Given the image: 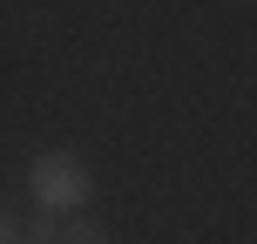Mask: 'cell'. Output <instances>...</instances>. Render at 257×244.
Listing matches in <instances>:
<instances>
[{
	"mask_svg": "<svg viewBox=\"0 0 257 244\" xmlns=\"http://www.w3.org/2000/svg\"><path fill=\"white\" fill-rule=\"evenodd\" d=\"M54 237H61V217H41L34 210V217L21 224V244H54Z\"/></svg>",
	"mask_w": 257,
	"mask_h": 244,
	"instance_id": "cell-3",
	"label": "cell"
},
{
	"mask_svg": "<svg viewBox=\"0 0 257 244\" xmlns=\"http://www.w3.org/2000/svg\"><path fill=\"white\" fill-rule=\"evenodd\" d=\"M54 244H115V237H108V224H95L88 210H81V217H61V237Z\"/></svg>",
	"mask_w": 257,
	"mask_h": 244,
	"instance_id": "cell-2",
	"label": "cell"
},
{
	"mask_svg": "<svg viewBox=\"0 0 257 244\" xmlns=\"http://www.w3.org/2000/svg\"><path fill=\"white\" fill-rule=\"evenodd\" d=\"M0 244H21V217L14 210H0Z\"/></svg>",
	"mask_w": 257,
	"mask_h": 244,
	"instance_id": "cell-4",
	"label": "cell"
},
{
	"mask_svg": "<svg viewBox=\"0 0 257 244\" xmlns=\"http://www.w3.org/2000/svg\"><path fill=\"white\" fill-rule=\"evenodd\" d=\"M27 197H34L41 217H81L88 197H95V170L75 149H41L27 163Z\"/></svg>",
	"mask_w": 257,
	"mask_h": 244,
	"instance_id": "cell-1",
	"label": "cell"
}]
</instances>
